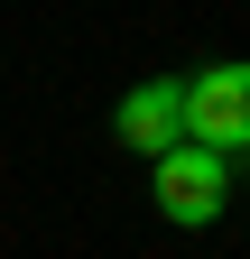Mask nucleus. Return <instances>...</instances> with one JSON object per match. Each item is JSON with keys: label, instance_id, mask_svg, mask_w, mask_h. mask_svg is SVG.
I'll list each match as a JSON object with an SVG mask.
<instances>
[{"label": "nucleus", "instance_id": "f257e3e1", "mask_svg": "<svg viewBox=\"0 0 250 259\" xmlns=\"http://www.w3.org/2000/svg\"><path fill=\"white\" fill-rule=\"evenodd\" d=\"M148 194H158V213L176 222V232H213L232 204V157L213 148H167L158 167H148Z\"/></svg>", "mask_w": 250, "mask_h": 259}, {"label": "nucleus", "instance_id": "f03ea898", "mask_svg": "<svg viewBox=\"0 0 250 259\" xmlns=\"http://www.w3.org/2000/svg\"><path fill=\"white\" fill-rule=\"evenodd\" d=\"M185 148H213V157H241L250 148V65H204L185 74Z\"/></svg>", "mask_w": 250, "mask_h": 259}, {"label": "nucleus", "instance_id": "7ed1b4c3", "mask_svg": "<svg viewBox=\"0 0 250 259\" xmlns=\"http://www.w3.org/2000/svg\"><path fill=\"white\" fill-rule=\"evenodd\" d=\"M111 139L120 148H139L148 167H158L167 148H185V74H148L120 93V111H111Z\"/></svg>", "mask_w": 250, "mask_h": 259}]
</instances>
